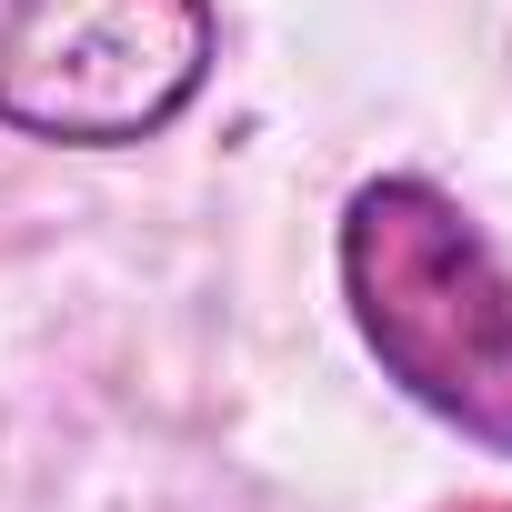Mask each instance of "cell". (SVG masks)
<instances>
[{
  "instance_id": "6da1fadb",
  "label": "cell",
  "mask_w": 512,
  "mask_h": 512,
  "mask_svg": "<svg viewBox=\"0 0 512 512\" xmlns=\"http://www.w3.org/2000/svg\"><path fill=\"white\" fill-rule=\"evenodd\" d=\"M342 302L422 412L512 462V272L452 191L392 171L342 201Z\"/></svg>"
},
{
  "instance_id": "7a4b0ae2",
  "label": "cell",
  "mask_w": 512,
  "mask_h": 512,
  "mask_svg": "<svg viewBox=\"0 0 512 512\" xmlns=\"http://www.w3.org/2000/svg\"><path fill=\"white\" fill-rule=\"evenodd\" d=\"M211 61V0H0V131L141 151L211 91Z\"/></svg>"
}]
</instances>
